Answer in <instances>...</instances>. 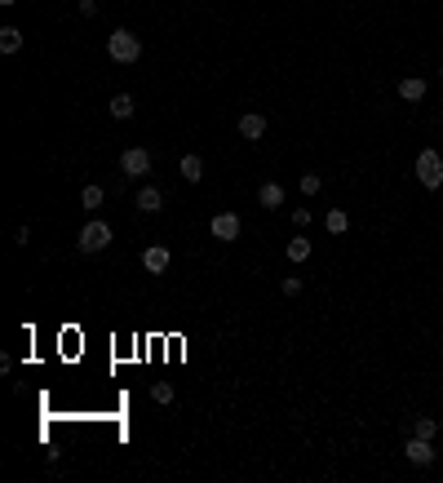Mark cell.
<instances>
[{"label": "cell", "instance_id": "cell-1", "mask_svg": "<svg viewBox=\"0 0 443 483\" xmlns=\"http://www.w3.org/2000/svg\"><path fill=\"white\" fill-rule=\"evenodd\" d=\"M107 58L120 62V67H134V62L142 58V40H138L129 27H116V32L107 36Z\"/></svg>", "mask_w": 443, "mask_h": 483}, {"label": "cell", "instance_id": "cell-16", "mask_svg": "<svg viewBox=\"0 0 443 483\" xmlns=\"http://www.w3.org/2000/svg\"><path fill=\"white\" fill-rule=\"evenodd\" d=\"M310 258V240L306 235H293V240H288V262H306Z\"/></svg>", "mask_w": 443, "mask_h": 483}, {"label": "cell", "instance_id": "cell-2", "mask_svg": "<svg viewBox=\"0 0 443 483\" xmlns=\"http://www.w3.org/2000/svg\"><path fill=\"white\" fill-rule=\"evenodd\" d=\"M417 182L426 186V191H439V186H443V160H439L435 147L417 151Z\"/></svg>", "mask_w": 443, "mask_h": 483}, {"label": "cell", "instance_id": "cell-25", "mask_svg": "<svg viewBox=\"0 0 443 483\" xmlns=\"http://www.w3.org/2000/svg\"><path fill=\"white\" fill-rule=\"evenodd\" d=\"M439 80H443V67H439Z\"/></svg>", "mask_w": 443, "mask_h": 483}, {"label": "cell", "instance_id": "cell-19", "mask_svg": "<svg viewBox=\"0 0 443 483\" xmlns=\"http://www.w3.org/2000/svg\"><path fill=\"white\" fill-rule=\"evenodd\" d=\"M319 186H324V177H319V173H301L297 191H301V195H319Z\"/></svg>", "mask_w": 443, "mask_h": 483}, {"label": "cell", "instance_id": "cell-24", "mask_svg": "<svg viewBox=\"0 0 443 483\" xmlns=\"http://www.w3.org/2000/svg\"><path fill=\"white\" fill-rule=\"evenodd\" d=\"M0 5H18V0H0Z\"/></svg>", "mask_w": 443, "mask_h": 483}, {"label": "cell", "instance_id": "cell-6", "mask_svg": "<svg viewBox=\"0 0 443 483\" xmlns=\"http://www.w3.org/2000/svg\"><path fill=\"white\" fill-rule=\"evenodd\" d=\"M403 457L412 461L417 470H426V466H435V448H430V439H421V434H412L408 439V448H403Z\"/></svg>", "mask_w": 443, "mask_h": 483}, {"label": "cell", "instance_id": "cell-15", "mask_svg": "<svg viewBox=\"0 0 443 483\" xmlns=\"http://www.w3.org/2000/svg\"><path fill=\"white\" fill-rule=\"evenodd\" d=\"M134 107H138L134 93H116V98H111V116H116V120H129V116H134Z\"/></svg>", "mask_w": 443, "mask_h": 483}, {"label": "cell", "instance_id": "cell-3", "mask_svg": "<svg viewBox=\"0 0 443 483\" xmlns=\"http://www.w3.org/2000/svg\"><path fill=\"white\" fill-rule=\"evenodd\" d=\"M107 244H111V226H107V222H98V217H93V222L80 226V253H102Z\"/></svg>", "mask_w": 443, "mask_h": 483}, {"label": "cell", "instance_id": "cell-7", "mask_svg": "<svg viewBox=\"0 0 443 483\" xmlns=\"http://www.w3.org/2000/svg\"><path fill=\"white\" fill-rule=\"evenodd\" d=\"M240 138H249V142L266 138V116H262V111H244L240 116Z\"/></svg>", "mask_w": 443, "mask_h": 483}, {"label": "cell", "instance_id": "cell-21", "mask_svg": "<svg viewBox=\"0 0 443 483\" xmlns=\"http://www.w3.org/2000/svg\"><path fill=\"white\" fill-rule=\"evenodd\" d=\"M151 395H155V404H173V386H155Z\"/></svg>", "mask_w": 443, "mask_h": 483}, {"label": "cell", "instance_id": "cell-8", "mask_svg": "<svg viewBox=\"0 0 443 483\" xmlns=\"http://www.w3.org/2000/svg\"><path fill=\"white\" fill-rule=\"evenodd\" d=\"M168 262H173V258H168V249H164V244H151V249L142 253V267L151 271V275H164V271H168Z\"/></svg>", "mask_w": 443, "mask_h": 483}, {"label": "cell", "instance_id": "cell-17", "mask_svg": "<svg viewBox=\"0 0 443 483\" xmlns=\"http://www.w3.org/2000/svg\"><path fill=\"white\" fill-rule=\"evenodd\" d=\"M412 434H421V439H435V434H439V421H435V417H417V421H412Z\"/></svg>", "mask_w": 443, "mask_h": 483}, {"label": "cell", "instance_id": "cell-22", "mask_svg": "<svg viewBox=\"0 0 443 483\" xmlns=\"http://www.w3.org/2000/svg\"><path fill=\"white\" fill-rule=\"evenodd\" d=\"M293 226H297V231H301V226H310V208H297V213H293Z\"/></svg>", "mask_w": 443, "mask_h": 483}, {"label": "cell", "instance_id": "cell-9", "mask_svg": "<svg viewBox=\"0 0 443 483\" xmlns=\"http://www.w3.org/2000/svg\"><path fill=\"white\" fill-rule=\"evenodd\" d=\"M426 93H430V84L421 80V75H403V80H399V98L403 102H421Z\"/></svg>", "mask_w": 443, "mask_h": 483}, {"label": "cell", "instance_id": "cell-14", "mask_svg": "<svg viewBox=\"0 0 443 483\" xmlns=\"http://www.w3.org/2000/svg\"><path fill=\"white\" fill-rule=\"evenodd\" d=\"M23 49V32L18 27H0V53H18Z\"/></svg>", "mask_w": 443, "mask_h": 483}, {"label": "cell", "instance_id": "cell-5", "mask_svg": "<svg viewBox=\"0 0 443 483\" xmlns=\"http://www.w3.org/2000/svg\"><path fill=\"white\" fill-rule=\"evenodd\" d=\"M209 231H213V240H222V244L240 240V213H213Z\"/></svg>", "mask_w": 443, "mask_h": 483}, {"label": "cell", "instance_id": "cell-23", "mask_svg": "<svg viewBox=\"0 0 443 483\" xmlns=\"http://www.w3.org/2000/svg\"><path fill=\"white\" fill-rule=\"evenodd\" d=\"M80 14H84V18H93V14H98V0H80Z\"/></svg>", "mask_w": 443, "mask_h": 483}, {"label": "cell", "instance_id": "cell-20", "mask_svg": "<svg viewBox=\"0 0 443 483\" xmlns=\"http://www.w3.org/2000/svg\"><path fill=\"white\" fill-rule=\"evenodd\" d=\"M279 288H284V293H288V297H297V293H301V288H306V284H301L297 275H288L284 284H279Z\"/></svg>", "mask_w": 443, "mask_h": 483}, {"label": "cell", "instance_id": "cell-13", "mask_svg": "<svg viewBox=\"0 0 443 483\" xmlns=\"http://www.w3.org/2000/svg\"><path fill=\"white\" fill-rule=\"evenodd\" d=\"M177 173H182L186 182H200V177H204V160H200V156H182V164H177Z\"/></svg>", "mask_w": 443, "mask_h": 483}, {"label": "cell", "instance_id": "cell-12", "mask_svg": "<svg viewBox=\"0 0 443 483\" xmlns=\"http://www.w3.org/2000/svg\"><path fill=\"white\" fill-rule=\"evenodd\" d=\"M324 226H328V235H346V231H351V217H346V208H328Z\"/></svg>", "mask_w": 443, "mask_h": 483}, {"label": "cell", "instance_id": "cell-4", "mask_svg": "<svg viewBox=\"0 0 443 483\" xmlns=\"http://www.w3.org/2000/svg\"><path fill=\"white\" fill-rule=\"evenodd\" d=\"M120 169H125V177H147L151 173V151L129 147L125 156H120Z\"/></svg>", "mask_w": 443, "mask_h": 483}, {"label": "cell", "instance_id": "cell-18", "mask_svg": "<svg viewBox=\"0 0 443 483\" xmlns=\"http://www.w3.org/2000/svg\"><path fill=\"white\" fill-rule=\"evenodd\" d=\"M102 200H107V191H102V186H84V191H80V204H84V208H102Z\"/></svg>", "mask_w": 443, "mask_h": 483}, {"label": "cell", "instance_id": "cell-10", "mask_svg": "<svg viewBox=\"0 0 443 483\" xmlns=\"http://www.w3.org/2000/svg\"><path fill=\"white\" fill-rule=\"evenodd\" d=\"M134 204H138V213H160V208H164V195H160V186H142V191L134 195Z\"/></svg>", "mask_w": 443, "mask_h": 483}, {"label": "cell", "instance_id": "cell-11", "mask_svg": "<svg viewBox=\"0 0 443 483\" xmlns=\"http://www.w3.org/2000/svg\"><path fill=\"white\" fill-rule=\"evenodd\" d=\"M284 195H288V191H284L279 182H262V186H257V204H262V208H279V204H284Z\"/></svg>", "mask_w": 443, "mask_h": 483}]
</instances>
